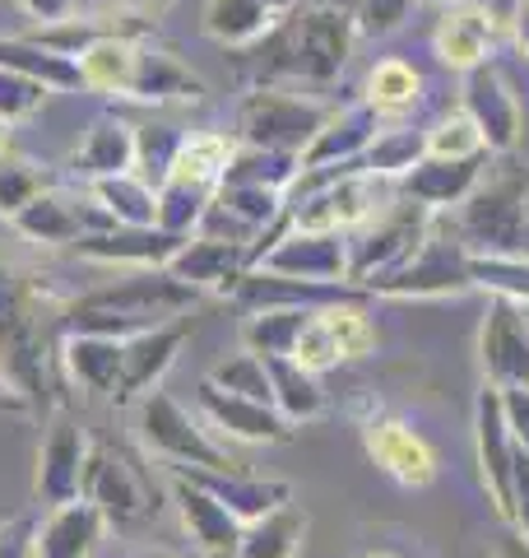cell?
<instances>
[{"label":"cell","instance_id":"obj_31","mask_svg":"<svg viewBox=\"0 0 529 558\" xmlns=\"http://www.w3.org/2000/svg\"><path fill=\"white\" fill-rule=\"evenodd\" d=\"M307 531H311L307 512L293 508V502H284V508L264 512L260 521H246L237 558H297L303 545H307Z\"/></svg>","mask_w":529,"mask_h":558},{"label":"cell","instance_id":"obj_18","mask_svg":"<svg viewBox=\"0 0 529 558\" xmlns=\"http://www.w3.org/2000/svg\"><path fill=\"white\" fill-rule=\"evenodd\" d=\"M186 238H176L168 229H131V223H112V229H98L75 242L79 260H94V266H116V270H168V260L182 252Z\"/></svg>","mask_w":529,"mask_h":558},{"label":"cell","instance_id":"obj_35","mask_svg":"<svg viewBox=\"0 0 529 558\" xmlns=\"http://www.w3.org/2000/svg\"><path fill=\"white\" fill-rule=\"evenodd\" d=\"M418 98H422V80H418V70L409 61H399V57H385L377 61L372 70H367V84H362V102L372 108L381 121L391 117H409L418 108Z\"/></svg>","mask_w":529,"mask_h":558},{"label":"cell","instance_id":"obj_6","mask_svg":"<svg viewBox=\"0 0 529 558\" xmlns=\"http://www.w3.org/2000/svg\"><path fill=\"white\" fill-rule=\"evenodd\" d=\"M135 424L139 438L158 461H168L172 470H242L227 457V442H214L200 414H190L182 400L168 391H145L135 400Z\"/></svg>","mask_w":529,"mask_h":558},{"label":"cell","instance_id":"obj_61","mask_svg":"<svg viewBox=\"0 0 529 558\" xmlns=\"http://www.w3.org/2000/svg\"><path fill=\"white\" fill-rule=\"evenodd\" d=\"M139 558H182V554H168V549H153V554H139Z\"/></svg>","mask_w":529,"mask_h":558},{"label":"cell","instance_id":"obj_56","mask_svg":"<svg viewBox=\"0 0 529 558\" xmlns=\"http://www.w3.org/2000/svg\"><path fill=\"white\" fill-rule=\"evenodd\" d=\"M497 558H529V539L510 531V535L502 539V554H497Z\"/></svg>","mask_w":529,"mask_h":558},{"label":"cell","instance_id":"obj_12","mask_svg":"<svg viewBox=\"0 0 529 558\" xmlns=\"http://www.w3.org/2000/svg\"><path fill=\"white\" fill-rule=\"evenodd\" d=\"M10 229L33 247H75L79 238L112 229V215L94 196H70V191H42L24 215L10 219Z\"/></svg>","mask_w":529,"mask_h":558},{"label":"cell","instance_id":"obj_13","mask_svg":"<svg viewBox=\"0 0 529 558\" xmlns=\"http://www.w3.org/2000/svg\"><path fill=\"white\" fill-rule=\"evenodd\" d=\"M460 112L479 126L483 135V149L488 154H516L520 145V126H525V112L516 94H510V84L497 65H473L465 70V89H460Z\"/></svg>","mask_w":529,"mask_h":558},{"label":"cell","instance_id":"obj_60","mask_svg":"<svg viewBox=\"0 0 529 558\" xmlns=\"http://www.w3.org/2000/svg\"><path fill=\"white\" fill-rule=\"evenodd\" d=\"M0 405H20V400H14V396H10L5 387H0ZM20 410H24V405H20Z\"/></svg>","mask_w":529,"mask_h":558},{"label":"cell","instance_id":"obj_47","mask_svg":"<svg viewBox=\"0 0 529 558\" xmlns=\"http://www.w3.org/2000/svg\"><path fill=\"white\" fill-rule=\"evenodd\" d=\"M176 145H182V135H172L163 126H135V172L158 186L176 159Z\"/></svg>","mask_w":529,"mask_h":558},{"label":"cell","instance_id":"obj_58","mask_svg":"<svg viewBox=\"0 0 529 558\" xmlns=\"http://www.w3.org/2000/svg\"><path fill=\"white\" fill-rule=\"evenodd\" d=\"M79 10H108V5H121V0H75Z\"/></svg>","mask_w":529,"mask_h":558},{"label":"cell","instance_id":"obj_7","mask_svg":"<svg viewBox=\"0 0 529 558\" xmlns=\"http://www.w3.org/2000/svg\"><path fill=\"white\" fill-rule=\"evenodd\" d=\"M432 209L414 205L409 196H391L372 219L348 233V284L367 289L377 275L404 266L432 233Z\"/></svg>","mask_w":529,"mask_h":558},{"label":"cell","instance_id":"obj_51","mask_svg":"<svg viewBox=\"0 0 529 558\" xmlns=\"http://www.w3.org/2000/svg\"><path fill=\"white\" fill-rule=\"evenodd\" d=\"M38 554V521L10 517L0 521V558H33Z\"/></svg>","mask_w":529,"mask_h":558},{"label":"cell","instance_id":"obj_52","mask_svg":"<svg viewBox=\"0 0 529 558\" xmlns=\"http://www.w3.org/2000/svg\"><path fill=\"white\" fill-rule=\"evenodd\" d=\"M497 400H502V418L510 428L516 447L529 451V391L525 387H497Z\"/></svg>","mask_w":529,"mask_h":558},{"label":"cell","instance_id":"obj_38","mask_svg":"<svg viewBox=\"0 0 529 558\" xmlns=\"http://www.w3.org/2000/svg\"><path fill=\"white\" fill-rule=\"evenodd\" d=\"M428 159V131L414 126H391L372 140V149L362 154V172H372L381 182H404L409 172Z\"/></svg>","mask_w":529,"mask_h":558},{"label":"cell","instance_id":"obj_46","mask_svg":"<svg viewBox=\"0 0 529 558\" xmlns=\"http://www.w3.org/2000/svg\"><path fill=\"white\" fill-rule=\"evenodd\" d=\"M47 98H51L47 84H38V80L20 75V70L0 65V121H5V126H20V121L38 117V108H42Z\"/></svg>","mask_w":529,"mask_h":558},{"label":"cell","instance_id":"obj_64","mask_svg":"<svg viewBox=\"0 0 529 558\" xmlns=\"http://www.w3.org/2000/svg\"><path fill=\"white\" fill-rule=\"evenodd\" d=\"M33 558H38V554H33Z\"/></svg>","mask_w":529,"mask_h":558},{"label":"cell","instance_id":"obj_49","mask_svg":"<svg viewBox=\"0 0 529 558\" xmlns=\"http://www.w3.org/2000/svg\"><path fill=\"white\" fill-rule=\"evenodd\" d=\"M409 5H414V0H348L358 33H372V38L395 33L404 20H409Z\"/></svg>","mask_w":529,"mask_h":558},{"label":"cell","instance_id":"obj_30","mask_svg":"<svg viewBox=\"0 0 529 558\" xmlns=\"http://www.w3.org/2000/svg\"><path fill=\"white\" fill-rule=\"evenodd\" d=\"M121 359H126V344L108 340V336H65L61 340L65 373L88 396L116 400V391H121Z\"/></svg>","mask_w":529,"mask_h":558},{"label":"cell","instance_id":"obj_32","mask_svg":"<svg viewBox=\"0 0 529 558\" xmlns=\"http://www.w3.org/2000/svg\"><path fill=\"white\" fill-rule=\"evenodd\" d=\"M0 65L20 70V75L38 80V84H47L51 94H75V89H84L79 61H70V57H61V51L33 43L28 33H24V38H0Z\"/></svg>","mask_w":529,"mask_h":558},{"label":"cell","instance_id":"obj_62","mask_svg":"<svg viewBox=\"0 0 529 558\" xmlns=\"http://www.w3.org/2000/svg\"><path fill=\"white\" fill-rule=\"evenodd\" d=\"M362 558H399V554H385V549H372V554H362Z\"/></svg>","mask_w":529,"mask_h":558},{"label":"cell","instance_id":"obj_19","mask_svg":"<svg viewBox=\"0 0 529 558\" xmlns=\"http://www.w3.org/2000/svg\"><path fill=\"white\" fill-rule=\"evenodd\" d=\"M473 447H479L483 494H488L492 508H497V517L510 521V465H516V438H510V428L502 418L497 387L479 391V405H473Z\"/></svg>","mask_w":529,"mask_h":558},{"label":"cell","instance_id":"obj_27","mask_svg":"<svg viewBox=\"0 0 529 558\" xmlns=\"http://www.w3.org/2000/svg\"><path fill=\"white\" fill-rule=\"evenodd\" d=\"M182 475H190L200 488H209L242 526L246 521H260L274 508H284V502H293V488L284 480H260V475H246V470H182Z\"/></svg>","mask_w":529,"mask_h":558},{"label":"cell","instance_id":"obj_37","mask_svg":"<svg viewBox=\"0 0 529 558\" xmlns=\"http://www.w3.org/2000/svg\"><path fill=\"white\" fill-rule=\"evenodd\" d=\"M270 391H274V410L288 424H307V418L325 414V391L321 377L307 373L297 359H270Z\"/></svg>","mask_w":529,"mask_h":558},{"label":"cell","instance_id":"obj_22","mask_svg":"<svg viewBox=\"0 0 529 558\" xmlns=\"http://www.w3.org/2000/svg\"><path fill=\"white\" fill-rule=\"evenodd\" d=\"M186 340H190V317H176L168 326H153V330H139V336L121 340L126 344V359H121V391H116L121 405L153 391L158 381L168 377V368L176 363Z\"/></svg>","mask_w":529,"mask_h":558},{"label":"cell","instance_id":"obj_33","mask_svg":"<svg viewBox=\"0 0 529 558\" xmlns=\"http://www.w3.org/2000/svg\"><path fill=\"white\" fill-rule=\"evenodd\" d=\"M316 317V307H256L242 322V349H251L264 363L270 359H293L297 336Z\"/></svg>","mask_w":529,"mask_h":558},{"label":"cell","instance_id":"obj_48","mask_svg":"<svg viewBox=\"0 0 529 558\" xmlns=\"http://www.w3.org/2000/svg\"><path fill=\"white\" fill-rule=\"evenodd\" d=\"M293 359L303 363L307 373H330V368H340L344 363V354H340V344H334V336H330V326H325V317H321V307H316V317L307 322V330L297 336V344H293Z\"/></svg>","mask_w":529,"mask_h":558},{"label":"cell","instance_id":"obj_36","mask_svg":"<svg viewBox=\"0 0 529 558\" xmlns=\"http://www.w3.org/2000/svg\"><path fill=\"white\" fill-rule=\"evenodd\" d=\"M88 196L108 209L112 223H131V229L158 223V186L145 182L139 172H116V178L88 182Z\"/></svg>","mask_w":529,"mask_h":558},{"label":"cell","instance_id":"obj_55","mask_svg":"<svg viewBox=\"0 0 529 558\" xmlns=\"http://www.w3.org/2000/svg\"><path fill=\"white\" fill-rule=\"evenodd\" d=\"M121 10L135 14V20H153V14L172 10V0H121Z\"/></svg>","mask_w":529,"mask_h":558},{"label":"cell","instance_id":"obj_11","mask_svg":"<svg viewBox=\"0 0 529 558\" xmlns=\"http://www.w3.org/2000/svg\"><path fill=\"white\" fill-rule=\"evenodd\" d=\"M84 498L108 517V526H131V521H145L158 512L153 488L121 447H94L84 465Z\"/></svg>","mask_w":529,"mask_h":558},{"label":"cell","instance_id":"obj_24","mask_svg":"<svg viewBox=\"0 0 529 558\" xmlns=\"http://www.w3.org/2000/svg\"><path fill=\"white\" fill-rule=\"evenodd\" d=\"M492 154H479V159H422L409 178L399 182V196H409L414 205L432 209V215H446V209H460L469 201V191L479 186L483 168Z\"/></svg>","mask_w":529,"mask_h":558},{"label":"cell","instance_id":"obj_2","mask_svg":"<svg viewBox=\"0 0 529 558\" xmlns=\"http://www.w3.org/2000/svg\"><path fill=\"white\" fill-rule=\"evenodd\" d=\"M79 75L88 94L102 98H131L149 108H172V102H205V80L190 65L176 61V51L158 47L145 24L116 28L98 38L79 57Z\"/></svg>","mask_w":529,"mask_h":558},{"label":"cell","instance_id":"obj_25","mask_svg":"<svg viewBox=\"0 0 529 558\" xmlns=\"http://www.w3.org/2000/svg\"><path fill=\"white\" fill-rule=\"evenodd\" d=\"M492 43H497V20H492V10H479V5H469V0L446 5V14L436 20V33H432L436 61L460 70V75L473 65H488Z\"/></svg>","mask_w":529,"mask_h":558},{"label":"cell","instance_id":"obj_26","mask_svg":"<svg viewBox=\"0 0 529 558\" xmlns=\"http://www.w3.org/2000/svg\"><path fill=\"white\" fill-rule=\"evenodd\" d=\"M303 0H205V33L219 47H251Z\"/></svg>","mask_w":529,"mask_h":558},{"label":"cell","instance_id":"obj_1","mask_svg":"<svg viewBox=\"0 0 529 558\" xmlns=\"http://www.w3.org/2000/svg\"><path fill=\"white\" fill-rule=\"evenodd\" d=\"M358 43L348 0H303L260 43L242 47V70L274 89H330Z\"/></svg>","mask_w":529,"mask_h":558},{"label":"cell","instance_id":"obj_43","mask_svg":"<svg viewBox=\"0 0 529 558\" xmlns=\"http://www.w3.org/2000/svg\"><path fill=\"white\" fill-rule=\"evenodd\" d=\"M205 381H214L219 391H233V396H246V400H264V405H274V391H270V363L251 349H242V354L214 363V373Z\"/></svg>","mask_w":529,"mask_h":558},{"label":"cell","instance_id":"obj_15","mask_svg":"<svg viewBox=\"0 0 529 558\" xmlns=\"http://www.w3.org/2000/svg\"><path fill=\"white\" fill-rule=\"evenodd\" d=\"M196 410L223 442H246V447H279L293 438V424L264 400H246L233 391H219L214 381H205L196 396Z\"/></svg>","mask_w":529,"mask_h":558},{"label":"cell","instance_id":"obj_21","mask_svg":"<svg viewBox=\"0 0 529 558\" xmlns=\"http://www.w3.org/2000/svg\"><path fill=\"white\" fill-rule=\"evenodd\" d=\"M362 442H367V457H372L395 484L428 488L436 480V451L428 447L422 433L399 424V418H367Z\"/></svg>","mask_w":529,"mask_h":558},{"label":"cell","instance_id":"obj_14","mask_svg":"<svg viewBox=\"0 0 529 558\" xmlns=\"http://www.w3.org/2000/svg\"><path fill=\"white\" fill-rule=\"evenodd\" d=\"M88 433L75 424V418L57 414L47 428V438L38 447V470H33V494L47 508H61V502L84 498V465H88Z\"/></svg>","mask_w":529,"mask_h":558},{"label":"cell","instance_id":"obj_20","mask_svg":"<svg viewBox=\"0 0 529 558\" xmlns=\"http://www.w3.org/2000/svg\"><path fill=\"white\" fill-rule=\"evenodd\" d=\"M168 270L196 293H223V299H233L237 279L251 270V247L209 238V233H190L182 242V252L168 260Z\"/></svg>","mask_w":529,"mask_h":558},{"label":"cell","instance_id":"obj_45","mask_svg":"<svg viewBox=\"0 0 529 558\" xmlns=\"http://www.w3.org/2000/svg\"><path fill=\"white\" fill-rule=\"evenodd\" d=\"M428 154L432 159H479V154H488V149H483L479 126H473L465 112H446L428 131Z\"/></svg>","mask_w":529,"mask_h":558},{"label":"cell","instance_id":"obj_8","mask_svg":"<svg viewBox=\"0 0 529 558\" xmlns=\"http://www.w3.org/2000/svg\"><path fill=\"white\" fill-rule=\"evenodd\" d=\"M334 108L316 102L297 89H274V84H260L242 98L237 108V145H251V149H274V154H297L316 140V131L325 126V117Z\"/></svg>","mask_w":529,"mask_h":558},{"label":"cell","instance_id":"obj_53","mask_svg":"<svg viewBox=\"0 0 529 558\" xmlns=\"http://www.w3.org/2000/svg\"><path fill=\"white\" fill-rule=\"evenodd\" d=\"M28 20H38V24H57V20H70V14H79L75 0H14Z\"/></svg>","mask_w":529,"mask_h":558},{"label":"cell","instance_id":"obj_59","mask_svg":"<svg viewBox=\"0 0 529 558\" xmlns=\"http://www.w3.org/2000/svg\"><path fill=\"white\" fill-rule=\"evenodd\" d=\"M0 154H10V126L0 121Z\"/></svg>","mask_w":529,"mask_h":558},{"label":"cell","instance_id":"obj_41","mask_svg":"<svg viewBox=\"0 0 529 558\" xmlns=\"http://www.w3.org/2000/svg\"><path fill=\"white\" fill-rule=\"evenodd\" d=\"M51 172L42 163L24 159V154H0V219H14L24 215V209L42 196V191H51Z\"/></svg>","mask_w":529,"mask_h":558},{"label":"cell","instance_id":"obj_4","mask_svg":"<svg viewBox=\"0 0 529 558\" xmlns=\"http://www.w3.org/2000/svg\"><path fill=\"white\" fill-rule=\"evenodd\" d=\"M47 354H51V312L42 303L38 275L0 252V387L24 410L47 400Z\"/></svg>","mask_w":529,"mask_h":558},{"label":"cell","instance_id":"obj_29","mask_svg":"<svg viewBox=\"0 0 529 558\" xmlns=\"http://www.w3.org/2000/svg\"><path fill=\"white\" fill-rule=\"evenodd\" d=\"M102 531H108V517L88 498L61 502L38 526V558H94L102 545Z\"/></svg>","mask_w":529,"mask_h":558},{"label":"cell","instance_id":"obj_3","mask_svg":"<svg viewBox=\"0 0 529 558\" xmlns=\"http://www.w3.org/2000/svg\"><path fill=\"white\" fill-rule=\"evenodd\" d=\"M200 293L182 284L172 270H121L98 289H84L79 299L61 307L65 336H108L131 340L139 330L168 326L196 307Z\"/></svg>","mask_w":529,"mask_h":558},{"label":"cell","instance_id":"obj_54","mask_svg":"<svg viewBox=\"0 0 529 558\" xmlns=\"http://www.w3.org/2000/svg\"><path fill=\"white\" fill-rule=\"evenodd\" d=\"M510 38L529 61V0H516V10H510Z\"/></svg>","mask_w":529,"mask_h":558},{"label":"cell","instance_id":"obj_63","mask_svg":"<svg viewBox=\"0 0 529 558\" xmlns=\"http://www.w3.org/2000/svg\"><path fill=\"white\" fill-rule=\"evenodd\" d=\"M432 5H455V0H432Z\"/></svg>","mask_w":529,"mask_h":558},{"label":"cell","instance_id":"obj_28","mask_svg":"<svg viewBox=\"0 0 529 558\" xmlns=\"http://www.w3.org/2000/svg\"><path fill=\"white\" fill-rule=\"evenodd\" d=\"M70 168L79 172L84 182H98V178H116V172H135V126L126 117H94L88 121L84 140L70 154Z\"/></svg>","mask_w":529,"mask_h":558},{"label":"cell","instance_id":"obj_40","mask_svg":"<svg viewBox=\"0 0 529 558\" xmlns=\"http://www.w3.org/2000/svg\"><path fill=\"white\" fill-rule=\"evenodd\" d=\"M209 205H214V191L209 186L182 182V178H163L158 182V229H168L176 238L200 233Z\"/></svg>","mask_w":529,"mask_h":558},{"label":"cell","instance_id":"obj_23","mask_svg":"<svg viewBox=\"0 0 529 558\" xmlns=\"http://www.w3.org/2000/svg\"><path fill=\"white\" fill-rule=\"evenodd\" d=\"M377 135H381V117L367 108L362 98L348 102V108H334V112L325 117V126L316 131V140L303 149V172L362 163V154L372 149Z\"/></svg>","mask_w":529,"mask_h":558},{"label":"cell","instance_id":"obj_16","mask_svg":"<svg viewBox=\"0 0 529 558\" xmlns=\"http://www.w3.org/2000/svg\"><path fill=\"white\" fill-rule=\"evenodd\" d=\"M479 363L488 387H525L529 391V307L492 303L479 326Z\"/></svg>","mask_w":529,"mask_h":558},{"label":"cell","instance_id":"obj_10","mask_svg":"<svg viewBox=\"0 0 529 558\" xmlns=\"http://www.w3.org/2000/svg\"><path fill=\"white\" fill-rule=\"evenodd\" d=\"M251 266L311 284H348V233H303L279 223L270 242L251 247Z\"/></svg>","mask_w":529,"mask_h":558},{"label":"cell","instance_id":"obj_39","mask_svg":"<svg viewBox=\"0 0 529 558\" xmlns=\"http://www.w3.org/2000/svg\"><path fill=\"white\" fill-rule=\"evenodd\" d=\"M297 172H303V159L297 154H274V149H251V145H237L233 149V163H227L223 182H237V186H270V191H293Z\"/></svg>","mask_w":529,"mask_h":558},{"label":"cell","instance_id":"obj_50","mask_svg":"<svg viewBox=\"0 0 529 558\" xmlns=\"http://www.w3.org/2000/svg\"><path fill=\"white\" fill-rule=\"evenodd\" d=\"M506 526L529 539V451L525 447H516V465H510V521Z\"/></svg>","mask_w":529,"mask_h":558},{"label":"cell","instance_id":"obj_57","mask_svg":"<svg viewBox=\"0 0 529 558\" xmlns=\"http://www.w3.org/2000/svg\"><path fill=\"white\" fill-rule=\"evenodd\" d=\"M520 256H529V196H525V223H520Z\"/></svg>","mask_w":529,"mask_h":558},{"label":"cell","instance_id":"obj_34","mask_svg":"<svg viewBox=\"0 0 529 558\" xmlns=\"http://www.w3.org/2000/svg\"><path fill=\"white\" fill-rule=\"evenodd\" d=\"M233 149H237V140L223 135V131L182 135V145H176V159H172V168H168V178H182V182H196V186L219 191L227 163H233Z\"/></svg>","mask_w":529,"mask_h":558},{"label":"cell","instance_id":"obj_44","mask_svg":"<svg viewBox=\"0 0 529 558\" xmlns=\"http://www.w3.org/2000/svg\"><path fill=\"white\" fill-rule=\"evenodd\" d=\"M321 317H325V326H330V336H334V344H340V354H344V363L348 359H367L377 349V326H372V317L358 307V303H330V307H321Z\"/></svg>","mask_w":529,"mask_h":558},{"label":"cell","instance_id":"obj_5","mask_svg":"<svg viewBox=\"0 0 529 558\" xmlns=\"http://www.w3.org/2000/svg\"><path fill=\"white\" fill-rule=\"evenodd\" d=\"M529 196V168L502 163L479 178L469 201L455 209V238L469 256H520V223Z\"/></svg>","mask_w":529,"mask_h":558},{"label":"cell","instance_id":"obj_17","mask_svg":"<svg viewBox=\"0 0 529 558\" xmlns=\"http://www.w3.org/2000/svg\"><path fill=\"white\" fill-rule=\"evenodd\" d=\"M168 494H172L176 517H182V531L190 535V545H196L205 558H237L242 521L227 512L209 488H200L190 475H182V470H172Z\"/></svg>","mask_w":529,"mask_h":558},{"label":"cell","instance_id":"obj_42","mask_svg":"<svg viewBox=\"0 0 529 558\" xmlns=\"http://www.w3.org/2000/svg\"><path fill=\"white\" fill-rule=\"evenodd\" d=\"M473 289L497 293L502 303L529 307V256H469Z\"/></svg>","mask_w":529,"mask_h":558},{"label":"cell","instance_id":"obj_9","mask_svg":"<svg viewBox=\"0 0 529 558\" xmlns=\"http://www.w3.org/2000/svg\"><path fill=\"white\" fill-rule=\"evenodd\" d=\"M367 289H372L377 299H460V293L473 289L469 252L460 247V238H446L432 223L422 247L404 260V266L377 275Z\"/></svg>","mask_w":529,"mask_h":558}]
</instances>
